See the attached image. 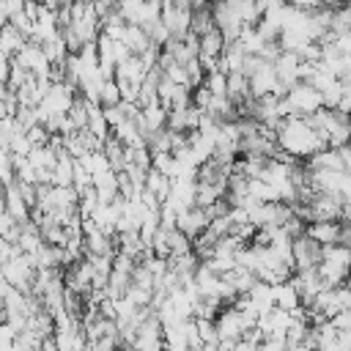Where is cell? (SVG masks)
<instances>
[{
    "mask_svg": "<svg viewBox=\"0 0 351 351\" xmlns=\"http://www.w3.org/2000/svg\"><path fill=\"white\" fill-rule=\"evenodd\" d=\"M58 154H60V151H55V148L47 143V145H33V151L27 154V159L36 165V170H41V167H49V170H52L55 162H58Z\"/></svg>",
    "mask_w": 351,
    "mask_h": 351,
    "instance_id": "obj_13",
    "label": "cell"
},
{
    "mask_svg": "<svg viewBox=\"0 0 351 351\" xmlns=\"http://www.w3.org/2000/svg\"><path fill=\"white\" fill-rule=\"evenodd\" d=\"M228 96H230L236 104L252 96V88H250V77H247L244 71H230V74H228Z\"/></svg>",
    "mask_w": 351,
    "mask_h": 351,
    "instance_id": "obj_11",
    "label": "cell"
},
{
    "mask_svg": "<svg viewBox=\"0 0 351 351\" xmlns=\"http://www.w3.org/2000/svg\"><path fill=\"white\" fill-rule=\"evenodd\" d=\"M285 99H288L293 115H313V112H318L324 107V93L307 80H302L293 88H288Z\"/></svg>",
    "mask_w": 351,
    "mask_h": 351,
    "instance_id": "obj_4",
    "label": "cell"
},
{
    "mask_svg": "<svg viewBox=\"0 0 351 351\" xmlns=\"http://www.w3.org/2000/svg\"><path fill=\"white\" fill-rule=\"evenodd\" d=\"M211 225V214H208V208L206 206H189V208H184L181 214H178V228L189 236V239H195V236H200L206 228Z\"/></svg>",
    "mask_w": 351,
    "mask_h": 351,
    "instance_id": "obj_6",
    "label": "cell"
},
{
    "mask_svg": "<svg viewBox=\"0 0 351 351\" xmlns=\"http://www.w3.org/2000/svg\"><path fill=\"white\" fill-rule=\"evenodd\" d=\"M310 170H346V162H343V151L335 148V145H326L321 151H315L310 159H304Z\"/></svg>",
    "mask_w": 351,
    "mask_h": 351,
    "instance_id": "obj_8",
    "label": "cell"
},
{
    "mask_svg": "<svg viewBox=\"0 0 351 351\" xmlns=\"http://www.w3.org/2000/svg\"><path fill=\"white\" fill-rule=\"evenodd\" d=\"M30 38L19 30V27H14L11 22H5L3 25V38H0V47H3V55H8V58H16L22 49H25V44H27Z\"/></svg>",
    "mask_w": 351,
    "mask_h": 351,
    "instance_id": "obj_9",
    "label": "cell"
},
{
    "mask_svg": "<svg viewBox=\"0 0 351 351\" xmlns=\"http://www.w3.org/2000/svg\"><path fill=\"white\" fill-rule=\"evenodd\" d=\"M293 8H299V11H315V8H321L324 5V0H288Z\"/></svg>",
    "mask_w": 351,
    "mask_h": 351,
    "instance_id": "obj_17",
    "label": "cell"
},
{
    "mask_svg": "<svg viewBox=\"0 0 351 351\" xmlns=\"http://www.w3.org/2000/svg\"><path fill=\"white\" fill-rule=\"evenodd\" d=\"M324 261V244L313 236L302 233L293 239V266L296 269H315Z\"/></svg>",
    "mask_w": 351,
    "mask_h": 351,
    "instance_id": "obj_5",
    "label": "cell"
},
{
    "mask_svg": "<svg viewBox=\"0 0 351 351\" xmlns=\"http://www.w3.org/2000/svg\"><path fill=\"white\" fill-rule=\"evenodd\" d=\"M274 304L277 307H285V310H293V307L304 304L302 296H299V291H296V285H293V280L274 282Z\"/></svg>",
    "mask_w": 351,
    "mask_h": 351,
    "instance_id": "obj_10",
    "label": "cell"
},
{
    "mask_svg": "<svg viewBox=\"0 0 351 351\" xmlns=\"http://www.w3.org/2000/svg\"><path fill=\"white\" fill-rule=\"evenodd\" d=\"M277 143L288 154H293L296 159H310L315 151L326 148V140L310 123L307 115H288V118H282L280 126H277Z\"/></svg>",
    "mask_w": 351,
    "mask_h": 351,
    "instance_id": "obj_1",
    "label": "cell"
},
{
    "mask_svg": "<svg viewBox=\"0 0 351 351\" xmlns=\"http://www.w3.org/2000/svg\"><path fill=\"white\" fill-rule=\"evenodd\" d=\"M307 203H310V222L348 217V200L343 197V192H313V197Z\"/></svg>",
    "mask_w": 351,
    "mask_h": 351,
    "instance_id": "obj_3",
    "label": "cell"
},
{
    "mask_svg": "<svg viewBox=\"0 0 351 351\" xmlns=\"http://www.w3.org/2000/svg\"><path fill=\"white\" fill-rule=\"evenodd\" d=\"M123 44L132 49V52H137V55H143L154 41H151V36L145 33V27L143 25H132L129 22V27H126V36H123Z\"/></svg>",
    "mask_w": 351,
    "mask_h": 351,
    "instance_id": "obj_12",
    "label": "cell"
},
{
    "mask_svg": "<svg viewBox=\"0 0 351 351\" xmlns=\"http://www.w3.org/2000/svg\"><path fill=\"white\" fill-rule=\"evenodd\" d=\"M318 271H321V280L326 288L351 282V247L348 244L324 247V261L318 263Z\"/></svg>",
    "mask_w": 351,
    "mask_h": 351,
    "instance_id": "obj_2",
    "label": "cell"
},
{
    "mask_svg": "<svg viewBox=\"0 0 351 351\" xmlns=\"http://www.w3.org/2000/svg\"><path fill=\"white\" fill-rule=\"evenodd\" d=\"M307 236H313L315 241H321L324 247L329 244H340L343 236V219H313L307 222Z\"/></svg>",
    "mask_w": 351,
    "mask_h": 351,
    "instance_id": "obj_7",
    "label": "cell"
},
{
    "mask_svg": "<svg viewBox=\"0 0 351 351\" xmlns=\"http://www.w3.org/2000/svg\"><path fill=\"white\" fill-rule=\"evenodd\" d=\"M118 101H123L121 85H118L115 77H110V80H104L101 88H99V104H101V107H110V104H118Z\"/></svg>",
    "mask_w": 351,
    "mask_h": 351,
    "instance_id": "obj_15",
    "label": "cell"
},
{
    "mask_svg": "<svg viewBox=\"0 0 351 351\" xmlns=\"http://www.w3.org/2000/svg\"><path fill=\"white\" fill-rule=\"evenodd\" d=\"M214 27H217V19H214L211 5H206V8H192V33L203 36V33H208V30H214Z\"/></svg>",
    "mask_w": 351,
    "mask_h": 351,
    "instance_id": "obj_14",
    "label": "cell"
},
{
    "mask_svg": "<svg viewBox=\"0 0 351 351\" xmlns=\"http://www.w3.org/2000/svg\"><path fill=\"white\" fill-rule=\"evenodd\" d=\"M38 3H44V0H38Z\"/></svg>",
    "mask_w": 351,
    "mask_h": 351,
    "instance_id": "obj_18",
    "label": "cell"
},
{
    "mask_svg": "<svg viewBox=\"0 0 351 351\" xmlns=\"http://www.w3.org/2000/svg\"><path fill=\"white\" fill-rule=\"evenodd\" d=\"M25 11V0H3V19H14L16 14Z\"/></svg>",
    "mask_w": 351,
    "mask_h": 351,
    "instance_id": "obj_16",
    "label": "cell"
}]
</instances>
